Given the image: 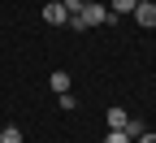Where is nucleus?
<instances>
[{
  "instance_id": "f257e3e1",
  "label": "nucleus",
  "mask_w": 156,
  "mask_h": 143,
  "mask_svg": "<svg viewBox=\"0 0 156 143\" xmlns=\"http://www.w3.org/2000/svg\"><path fill=\"white\" fill-rule=\"evenodd\" d=\"M74 17H78L87 30H91V26H108V22H117V17L108 13V5H95V0H87V9H83V13H74Z\"/></svg>"
},
{
  "instance_id": "f03ea898",
  "label": "nucleus",
  "mask_w": 156,
  "mask_h": 143,
  "mask_svg": "<svg viewBox=\"0 0 156 143\" xmlns=\"http://www.w3.org/2000/svg\"><path fill=\"white\" fill-rule=\"evenodd\" d=\"M44 22H48V26H65V22H69V13H65V5H61V0L44 5Z\"/></svg>"
},
{
  "instance_id": "7ed1b4c3",
  "label": "nucleus",
  "mask_w": 156,
  "mask_h": 143,
  "mask_svg": "<svg viewBox=\"0 0 156 143\" xmlns=\"http://www.w3.org/2000/svg\"><path fill=\"white\" fill-rule=\"evenodd\" d=\"M134 22H139V26H156V5H134Z\"/></svg>"
},
{
  "instance_id": "20e7f679",
  "label": "nucleus",
  "mask_w": 156,
  "mask_h": 143,
  "mask_svg": "<svg viewBox=\"0 0 156 143\" xmlns=\"http://www.w3.org/2000/svg\"><path fill=\"white\" fill-rule=\"evenodd\" d=\"M104 121H108V130H126L130 113H126V109H108V113H104Z\"/></svg>"
},
{
  "instance_id": "39448f33",
  "label": "nucleus",
  "mask_w": 156,
  "mask_h": 143,
  "mask_svg": "<svg viewBox=\"0 0 156 143\" xmlns=\"http://www.w3.org/2000/svg\"><path fill=\"white\" fill-rule=\"evenodd\" d=\"M48 87H52L56 95H65V91H69V74H65V70H56V74H48Z\"/></svg>"
},
{
  "instance_id": "423d86ee",
  "label": "nucleus",
  "mask_w": 156,
  "mask_h": 143,
  "mask_svg": "<svg viewBox=\"0 0 156 143\" xmlns=\"http://www.w3.org/2000/svg\"><path fill=\"white\" fill-rule=\"evenodd\" d=\"M108 13H113V17H126V13H134V0H108Z\"/></svg>"
},
{
  "instance_id": "0eeeda50",
  "label": "nucleus",
  "mask_w": 156,
  "mask_h": 143,
  "mask_svg": "<svg viewBox=\"0 0 156 143\" xmlns=\"http://www.w3.org/2000/svg\"><path fill=\"white\" fill-rule=\"evenodd\" d=\"M143 130H147V126H143V117H130V121H126V134H130V143H134V139H139Z\"/></svg>"
},
{
  "instance_id": "6e6552de",
  "label": "nucleus",
  "mask_w": 156,
  "mask_h": 143,
  "mask_svg": "<svg viewBox=\"0 0 156 143\" xmlns=\"http://www.w3.org/2000/svg\"><path fill=\"white\" fill-rule=\"evenodd\" d=\"M0 143H22V130H17V126H5V130H0Z\"/></svg>"
},
{
  "instance_id": "1a4fd4ad",
  "label": "nucleus",
  "mask_w": 156,
  "mask_h": 143,
  "mask_svg": "<svg viewBox=\"0 0 156 143\" xmlns=\"http://www.w3.org/2000/svg\"><path fill=\"white\" fill-rule=\"evenodd\" d=\"M61 5H65V13L74 17V13H83V9H87V0H61Z\"/></svg>"
},
{
  "instance_id": "9d476101",
  "label": "nucleus",
  "mask_w": 156,
  "mask_h": 143,
  "mask_svg": "<svg viewBox=\"0 0 156 143\" xmlns=\"http://www.w3.org/2000/svg\"><path fill=\"white\" fill-rule=\"evenodd\" d=\"M104 143H130V134H126V130H108V134H104Z\"/></svg>"
},
{
  "instance_id": "9b49d317",
  "label": "nucleus",
  "mask_w": 156,
  "mask_h": 143,
  "mask_svg": "<svg viewBox=\"0 0 156 143\" xmlns=\"http://www.w3.org/2000/svg\"><path fill=\"white\" fill-rule=\"evenodd\" d=\"M134 143H156V134H152V130H143L139 139H134Z\"/></svg>"
},
{
  "instance_id": "f8f14e48",
  "label": "nucleus",
  "mask_w": 156,
  "mask_h": 143,
  "mask_svg": "<svg viewBox=\"0 0 156 143\" xmlns=\"http://www.w3.org/2000/svg\"><path fill=\"white\" fill-rule=\"evenodd\" d=\"M134 5H152V0H134Z\"/></svg>"
}]
</instances>
